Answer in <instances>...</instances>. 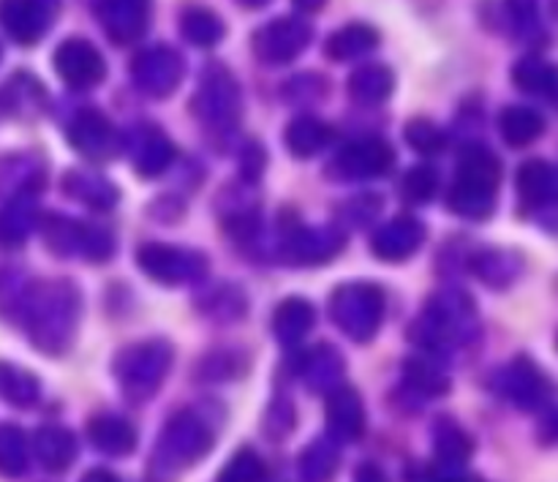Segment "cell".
Instances as JSON below:
<instances>
[{"label": "cell", "mask_w": 558, "mask_h": 482, "mask_svg": "<svg viewBox=\"0 0 558 482\" xmlns=\"http://www.w3.org/2000/svg\"><path fill=\"white\" fill-rule=\"evenodd\" d=\"M539 131H543V120H539L537 115L512 112V129L507 125L505 134L512 145H526V142H532L534 136H539Z\"/></svg>", "instance_id": "cell-1"}]
</instances>
